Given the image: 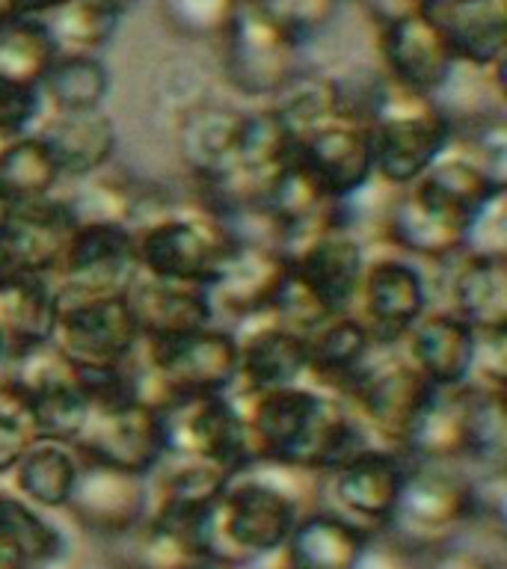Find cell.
Here are the masks:
<instances>
[{"instance_id":"f5cc1de1","label":"cell","mask_w":507,"mask_h":569,"mask_svg":"<svg viewBox=\"0 0 507 569\" xmlns=\"http://www.w3.org/2000/svg\"><path fill=\"white\" fill-rule=\"evenodd\" d=\"M62 0H12L18 18H42L48 16L51 9L60 7Z\"/></svg>"},{"instance_id":"9c48e42d","label":"cell","mask_w":507,"mask_h":569,"mask_svg":"<svg viewBox=\"0 0 507 569\" xmlns=\"http://www.w3.org/2000/svg\"><path fill=\"white\" fill-rule=\"evenodd\" d=\"M163 460H193L238 475L247 466L243 427L231 395L176 398L160 403Z\"/></svg>"},{"instance_id":"e0dca14e","label":"cell","mask_w":507,"mask_h":569,"mask_svg":"<svg viewBox=\"0 0 507 569\" xmlns=\"http://www.w3.org/2000/svg\"><path fill=\"white\" fill-rule=\"evenodd\" d=\"M404 471L407 460L398 451L368 445L327 475L320 489L329 492V510H336L368 533H380L398 501Z\"/></svg>"},{"instance_id":"f907efd6","label":"cell","mask_w":507,"mask_h":569,"mask_svg":"<svg viewBox=\"0 0 507 569\" xmlns=\"http://www.w3.org/2000/svg\"><path fill=\"white\" fill-rule=\"evenodd\" d=\"M418 558H409L407 551H400L398 546H391L382 533L371 537L365 546L362 558L356 560L354 569H416Z\"/></svg>"},{"instance_id":"4316f807","label":"cell","mask_w":507,"mask_h":569,"mask_svg":"<svg viewBox=\"0 0 507 569\" xmlns=\"http://www.w3.org/2000/svg\"><path fill=\"white\" fill-rule=\"evenodd\" d=\"M51 151L62 181H83L105 172L119 149V131L105 110L96 113H53V119L36 131Z\"/></svg>"},{"instance_id":"11a10c76","label":"cell","mask_w":507,"mask_h":569,"mask_svg":"<svg viewBox=\"0 0 507 569\" xmlns=\"http://www.w3.org/2000/svg\"><path fill=\"white\" fill-rule=\"evenodd\" d=\"M7 276H16V267H12V258H9L7 238L0 231V279H7Z\"/></svg>"},{"instance_id":"cb8c5ba5","label":"cell","mask_w":507,"mask_h":569,"mask_svg":"<svg viewBox=\"0 0 507 569\" xmlns=\"http://www.w3.org/2000/svg\"><path fill=\"white\" fill-rule=\"evenodd\" d=\"M471 350L475 329L448 309H427L404 338V356L434 389L466 386Z\"/></svg>"},{"instance_id":"60d3db41","label":"cell","mask_w":507,"mask_h":569,"mask_svg":"<svg viewBox=\"0 0 507 569\" xmlns=\"http://www.w3.org/2000/svg\"><path fill=\"white\" fill-rule=\"evenodd\" d=\"M39 21L57 44V53H98L105 44H110L122 18L89 0H62L60 7Z\"/></svg>"},{"instance_id":"7a4b0ae2","label":"cell","mask_w":507,"mask_h":569,"mask_svg":"<svg viewBox=\"0 0 507 569\" xmlns=\"http://www.w3.org/2000/svg\"><path fill=\"white\" fill-rule=\"evenodd\" d=\"M354 116L368 124L374 178L395 190L416 184L451 146L454 124L445 107L436 98L395 87L382 74L356 101Z\"/></svg>"},{"instance_id":"74e56055","label":"cell","mask_w":507,"mask_h":569,"mask_svg":"<svg viewBox=\"0 0 507 569\" xmlns=\"http://www.w3.org/2000/svg\"><path fill=\"white\" fill-rule=\"evenodd\" d=\"M466 400V442L463 466L507 469V395L469 389Z\"/></svg>"},{"instance_id":"b9f144b4","label":"cell","mask_w":507,"mask_h":569,"mask_svg":"<svg viewBox=\"0 0 507 569\" xmlns=\"http://www.w3.org/2000/svg\"><path fill=\"white\" fill-rule=\"evenodd\" d=\"M240 0H160V16L185 39H220L238 12Z\"/></svg>"},{"instance_id":"836d02e7","label":"cell","mask_w":507,"mask_h":569,"mask_svg":"<svg viewBox=\"0 0 507 569\" xmlns=\"http://www.w3.org/2000/svg\"><path fill=\"white\" fill-rule=\"evenodd\" d=\"M78 469L80 460L71 445L36 439L12 469L16 496L24 498L36 510H66Z\"/></svg>"},{"instance_id":"9f6ffc18","label":"cell","mask_w":507,"mask_h":569,"mask_svg":"<svg viewBox=\"0 0 507 569\" xmlns=\"http://www.w3.org/2000/svg\"><path fill=\"white\" fill-rule=\"evenodd\" d=\"M9 347H7V341H3V338H0V389H3V377H7V365H9Z\"/></svg>"},{"instance_id":"30bf717a","label":"cell","mask_w":507,"mask_h":569,"mask_svg":"<svg viewBox=\"0 0 507 569\" xmlns=\"http://www.w3.org/2000/svg\"><path fill=\"white\" fill-rule=\"evenodd\" d=\"M291 270V258L285 249L267 240H238L222 258L220 270L205 284V297L213 311V320L229 329L256 320L270 311L285 276Z\"/></svg>"},{"instance_id":"bcb514c9","label":"cell","mask_w":507,"mask_h":569,"mask_svg":"<svg viewBox=\"0 0 507 569\" xmlns=\"http://www.w3.org/2000/svg\"><path fill=\"white\" fill-rule=\"evenodd\" d=\"M466 386L507 395V329L505 332H475V350H471Z\"/></svg>"},{"instance_id":"f1b7e54d","label":"cell","mask_w":507,"mask_h":569,"mask_svg":"<svg viewBox=\"0 0 507 569\" xmlns=\"http://www.w3.org/2000/svg\"><path fill=\"white\" fill-rule=\"evenodd\" d=\"M451 306L463 323L475 332H505L507 329V258L466 256L451 261Z\"/></svg>"},{"instance_id":"3957f363","label":"cell","mask_w":507,"mask_h":569,"mask_svg":"<svg viewBox=\"0 0 507 569\" xmlns=\"http://www.w3.org/2000/svg\"><path fill=\"white\" fill-rule=\"evenodd\" d=\"M133 362L140 395L151 407L176 398L231 395L238 382V338L229 327L211 323L163 341H142Z\"/></svg>"},{"instance_id":"8992f818","label":"cell","mask_w":507,"mask_h":569,"mask_svg":"<svg viewBox=\"0 0 507 569\" xmlns=\"http://www.w3.org/2000/svg\"><path fill=\"white\" fill-rule=\"evenodd\" d=\"M430 391L434 386L409 365L407 356L395 353V347H380L341 400L354 412L368 442L400 453Z\"/></svg>"},{"instance_id":"f35d334b","label":"cell","mask_w":507,"mask_h":569,"mask_svg":"<svg viewBox=\"0 0 507 569\" xmlns=\"http://www.w3.org/2000/svg\"><path fill=\"white\" fill-rule=\"evenodd\" d=\"M416 187L425 190L427 196L439 199V202H445L448 208H454V211L471 217L484 204L487 196H493L507 184H496L469 154H463L460 149L448 146L443 158L436 160L434 167L418 178Z\"/></svg>"},{"instance_id":"816d5d0a","label":"cell","mask_w":507,"mask_h":569,"mask_svg":"<svg viewBox=\"0 0 507 569\" xmlns=\"http://www.w3.org/2000/svg\"><path fill=\"white\" fill-rule=\"evenodd\" d=\"M489 563H493V558L475 549H463L460 540H457L451 546H445V549L418 558L416 569H489Z\"/></svg>"},{"instance_id":"db71d44e","label":"cell","mask_w":507,"mask_h":569,"mask_svg":"<svg viewBox=\"0 0 507 569\" xmlns=\"http://www.w3.org/2000/svg\"><path fill=\"white\" fill-rule=\"evenodd\" d=\"M89 3H96V7L107 9V12H113L116 18H122L128 9L137 7V0H89Z\"/></svg>"},{"instance_id":"1f68e13d","label":"cell","mask_w":507,"mask_h":569,"mask_svg":"<svg viewBox=\"0 0 507 569\" xmlns=\"http://www.w3.org/2000/svg\"><path fill=\"white\" fill-rule=\"evenodd\" d=\"M466 386L457 389H434L425 407L418 409L409 427L400 457L416 462H445L463 466V442H466Z\"/></svg>"},{"instance_id":"52a82bcc","label":"cell","mask_w":507,"mask_h":569,"mask_svg":"<svg viewBox=\"0 0 507 569\" xmlns=\"http://www.w3.org/2000/svg\"><path fill=\"white\" fill-rule=\"evenodd\" d=\"M220 42L222 78L247 98H270L302 69L300 42H294L256 0H240Z\"/></svg>"},{"instance_id":"4dcf8cb0","label":"cell","mask_w":507,"mask_h":569,"mask_svg":"<svg viewBox=\"0 0 507 569\" xmlns=\"http://www.w3.org/2000/svg\"><path fill=\"white\" fill-rule=\"evenodd\" d=\"M57 315L60 306L51 276L16 273L0 279V338L9 353L53 341Z\"/></svg>"},{"instance_id":"7bdbcfd3","label":"cell","mask_w":507,"mask_h":569,"mask_svg":"<svg viewBox=\"0 0 507 569\" xmlns=\"http://www.w3.org/2000/svg\"><path fill=\"white\" fill-rule=\"evenodd\" d=\"M469 528L478 525L489 533H505L507 525V469L466 471Z\"/></svg>"},{"instance_id":"d6986e66","label":"cell","mask_w":507,"mask_h":569,"mask_svg":"<svg viewBox=\"0 0 507 569\" xmlns=\"http://www.w3.org/2000/svg\"><path fill=\"white\" fill-rule=\"evenodd\" d=\"M288 258H291V273L332 318L354 311L359 282L368 264L362 240L336 226L320 231L318 238L306 240Z\"/></svg>"},{"instance_id":"277c9868","label":"cell","mask_w":507,"mask_h":569,"mask_svg":"<svg viewBox=\"0 0 507 569\" xmlns=\"http://www.w3.org/2000/svg\"><path fill=\"white\" fill-rule=\"evenodd\" d=\"M466 528V471L445 462L407 460L398 501L382 525V537L409 558H425L460 540Z\"/></svg>"},{"instance_id":"2e32d148","label":"cell","mask_w":507,"mask_h":569,"mask_svg":"<svg viewBox=\"0 0 507 569\" xmlns=\"http://www.w3.org/2000/svg\"><path fill=\"white\" fill-rule=\"evenodd\" d=\"M247 128L249 110L217 101H199L178 116L176 149L196 187L217 184L240 167Z\"/></svg>"},{"instance_id":"ac0fdd59","label":"cell","mask_w":507,"mask_h":569,"mask_svg":"<svg viewBox=\"0 0 507 569\" xmlns=\"http://www.w3.org/2000/svg\"><path fill=\"white\" fill-rule=\"evenodd\" d=\"M466 213L454 211L416 184H409L391 199L380 238L389 240L409 261L451 264L466 247Z\"/></svg>"},{"instance_id":"83f0119b","label":"cell","mask_w":507,"mask_h":569,"mask_svg":"<svg viewBox=\"0 0 507 569\" xmlns=\"http://www.w3.org/2000/svg\"><path fill=\"white\" fill-rule=\"evenodd\" d=\"M306 350H309L306 382L318 391L341 398L380 347L374 345L368 329L350 311V315L329 318L315 332H309L306 336Z\"/></svg>"},{"instance_id":"8fae6325","label":"cell","mask_w":507,"mask_h":569,"mask_svg":"<svg viewBox=\"0 0 507 569\" xmlns=\"http://www.w3.org/2000/svg\"><path fill=\"white\" fill-rule=\"evenodd\" d=\"M430 309L427 279L416 261L382 256L365 264L354 315L377 347H398Z\"/></svg>"},{"instance_id":"44dd1931","label":"cell","mask_w":507,"mask_h":569,"mask_svg":"<svg viewBox=\"0 0 507 569\" xmlns=\"http://www.w3.org/2000/svg\"><path fill=\"white\" fill-rule=\"evenodd\" d=\"M427 16L460 69L496 74L507 62V0H430Z\"/></svg>"},{"instance_id":"ab89813d","label":"cell","mask_w":507,"mask_h":569,"mask_svg":"<svg viewBox=\"0 0 507 569\" xmlns=\"http://www.w3.org/2000/svg\"><path fill=\"white\" fill-rule=\"evenodd\" d=\"M53 60L57 44L39 18H16L0 24V80L39 89Z\"/></svg>"},{"instance_id":"ee69618b","label":"cell","mask_w":507,"mask_h":569,"mask_svg":"<svg viewBox=\"0 0 507 569\" xmlns=\"http://www.w3.org/2000/svg\"><path fill=\"white\" fill-rule=\"evenodd\" d=\"M256 3L294 42L306 44L336 21L345 0H256Z\"/></svg>"},{"instance_id":"6da1fadb","label":"cell","mask_w":507,"mask_h":569,"mask_svg":"<svg viewBox=\"0 0 507 569\" xmlns=\"http://www.w3.org/2000/svg\"><path fill=\"white\" fill-rule=\"evenodd\" d=\"M324 480L282 462H249L196 525L205 560L247 569L282 551L302 501L324 492Z\"/></svg>"},{"instance_id":"f6af8a7d","label":"cell","mask_w":507,"mask_h":569,"mask_svg":"<svg viewBox=\"0 0 507 569\" xmlns=\"http://www.w3.org/2000/svg\"><path fill=\"white\" fill-rule=\"evenodd\" d=\"M466 256L507 258V187L484 199L466 226Z\"/></svg>"},{"instance_id":"ffe728a7","label":"cell","mask_w":507,"mask_h":569,"mask_svg":"<svg viewBox=\"0 0 507 569\" xmlns=\"http://www.w3.org/2000/svg\"><path fill=\"white\" fill-rule=\"evenodd\" d=\"M294 154L336 202H345L374 181L371 137L368 124L356 116H341L309 133L297 142Z\"/></svg>"},{"instance_id":"d6a6232c","label":"cell","mask_w":507,"mask_h":569,"mask_svg":"<svg viewBox=\"0 0 507 569\" xmlns=\"http://www.w3.org/2000/svg\"><path fill=\"white\" fill-rule=\"evenodd\" d=\"M60 555V528L16 492H0V569L48 567Z\"/></svg>"},{"instance_id":"4fadbf2b","label":"cell","mask_w":507,"mask_h":569,"mask_svg":"<svg viewBox=\"0 0 507 569\" xmlns=\"http://www.w3.org/2000/svg\"><path fill=\"white\" fill-rule=\"evenodd\" d=\"M53 345L74 365H125L137 356L142 336L125 293H119L60 306Z\"/></svg>"},{"instance_id":"680465c9","label":"cell","mask_w":507,"mask_h":569,"mask_svg":"<svg viewBox=\"0 0 507 569\" xmlns=\"http://www.w3.org/2000/svg\"><path fill=\"white\" fill-rule=\"evenodd\" d=\"M33 569H48V567H33Z\"/></svg>"},{"instance_id":"9a60e30c","label":"cell","mask_w":507,"mask_h":569,"mask_svg":"<svg viewBox=\"0 0 507 569\" xmlns=\"http://www.w3.org/2000/svg\"><path fill=\"white\" fill-rule=\"evenodd\" d=\"M151 480L80 460L66 510L83 531L122 540L149 516Z\"/></svg>"},{"instance_id":"681fc988","label":"cell","mask_w":507,"mask_h":569,"mask_svg":"<svg viewBox=\"0 0 507 569\" xmlns=\"http://www.w3.org/2000/svg\"><path fill=\"white\" fill-rule=\"evenodd\" d=\"M356 3L365 9V16L371 18L377 30L404 21V18L427 16V9H430V0H356Z\"/></svg>"},{"instance_id":"603a6c76","label":"cell","mask_w":507,"mask_h":569,"mask_svg":"<svg viewBox=\"0 0 507 569\" xmlns=\"http://www.w3.org/2000/svg\"><path fill=\"white\" fill-rule=\"evenodd\" d=\"M231 332L238 338V382L231 391H267L306 382V336L276 323L270 315L247 320Z\"/></svg>"},{"instance_id":"6f0895ef","label":"cell","mask_w":507,"mask_h":569,"mask_svg":"<svg viewBox=\"0 0 507 569\" xmlns=\"http://www.w3.org/2000/svg\"><path fill=\"white\" fill-rule=\"evenodd\" d=\"M193 569H235V567H222V563H213V560H202V563Z\"/></svg>"},{"instance_id":"5bb4252c","label":"cell","mask_w":507,"mask_h":569,"mask_svg":"<svg viewBox=\"0 0 507 569\" xmlns=\"http://www.w3.org/2000/svg\"><path fill=\"white\" fill-rule=\"evenodd\" d=\"M377 57H380V74L389 83L430 98L443 96L460 69L443 30L430 21V16L404 18L380 27Z\"/></svg>"},{"instance_id":"c3c4849f","label":"cell","mask_w":507,"mask_h":569,"mask_svg":"<svg viewBox=\"0 0 507 569\" xmlns=\"http://www.w3.org/2000/svg\"><path fill=\"white\" fill-rule=\"evenodd\" d=\"M33 442L36 433L24 409L0 391V475H12L18 460Z\"/></svg>"},{"instance_id":"8d00e7d4","label":"cell","mask_w":507,"mask_h":569,"mask_svg":"<svg viewBox=\"0 0 507 569\" xmlns=\"http://www.w3.org/2000/svg\"><path fill=\"white\" fill-rule=\"evenodd\" d=\"M131 569H193L205 560L196 537V522L151 513L131 533Z\"/></svg>"},{"instance_id":"7c38bea8","label":"cell","mask_w":507,"mask_h":569,"mask_svg":"<svg viewBox=\"0 0 507 569\" xmlns=\"http://www.w3.org/2000/svg\"><path fill=\"white\" fill-rule=\"evenodd\" d=\"M71 451L83 462L151 478L163 462L158 407L146 400H128L119 407L89 409L87 425L71 445Z\"/></svg>"},{"instance_id":"7dc6e473","label":"cell","mask_w":507,"mask_h":569,"mask_svg":"<svg viewBox=\"0 0 507 569\" xmlns=\"http://www.w3.org/2000/svg\"><path fill=\"white\" fill-rule=\"evenodd\" d=\"M39 89L0 80V142L18 140L21 133L33 131V122L42 113Z\"/></svg>"},{"instance_id":"d590c367","label":"cell","mask_w":507,"mask_h":569,"mask_svg":"<svg viewBox=\"0 0 507 569\" xmlns=\"http://www.w3.org/2000/svg\"><path fill=\"white\" fill-rule=\"evenodd\" d=\"M62 176L36 131L21 133L0 151V208L57 196Z\"/></svg>"},{"instance_id":"484cf974","label":"cell","mask_w":507,"mask_h":569,"mask_svg":"<svg viewBox=\"0 0 507 569\" xmlns=\"http://www.w3.org/2000/svg\"><path fill=\"white\" fill-rule=\"evenodd\" d=\"M368 533L329 507H311L294 522L282 546L285 569H354L362 558Z\"/></svg>"},{"instance_id":"ba28073f","label":"cell","mask_w":507,"mask_h":569,"mask_svg":"<svg viewBox=\"0 0 507 569\" xmlns=\"http://www.w3.org/2000/svg\"><path fill=\"white\" fill-rule=\"evenodd\" d=\"M137 240L128 226L78 222L60 264L51 273L57 306L105 300L128 291L137 279Z\"/></svg>"},{"instance_id":"f546056e","label":"cell","mask_w":507,"mask_h":569,"mask_svg":"<svg viewBox=\"0 0 507 569\" xmlns=\"http://www.w3.org/2000/svg\"><path fill=\"white\" fill-rule=\"evenodd\" d=\"M267 110L276 116L294 146L309 133L320 131L324 124L336 122L341 116H354L347 110L345 83L324 71L300 69L270 101Z\"/></svg>"},{"instance_id":"d4e9b609","label":"cell","mask_w":507,"mask_h":569,"mask_svg":"<svg viewBox=\"0 0 507 569\" xmlns=\"http://www.w3.org/2000/svg\"><path fill=\"white\" fill-rule=\"evenodd\" d=\"M125 300L131 306L142 341H163L217 323L205 288L196 284L163 282L155 276L137 273L125 291Z\"/></svg>"},{"instance_id":"5b68a950","label":"cell","mask_w":507,"mask_h":569,"mask_svg":"<svg viewBox=\"0 0 507 569\" xmlns=\"http://www.w3.org/2000/svg\"><path fill=\"white\" fill-rule=\"evenodd\" d=\"M140 273L163 282L205 288L238 238L205 208H169L133 231Z\"/></svg>"},{"instance_id":"e575fe53","label":"cell","mask_w":507,"mask_h":569,"mask_svg":"<svg viewBox=\"0 0 507 569\" xmlns=\"http://www.w3.org/2000/svg\"><path fill=\"white\" fill-rule=\"evenodd\" d=\"M110 87V69L98 53H57L39 83V96L53 113H96L105 110Z\"/></svg>"},{"instance_id":"7402d4cb","label":"cell","mask_w":507,"mask_h":569,"mask_svg":"<svg viewBox=\"0 0 507 569\" xmlns=\"http://www.w3.org/2000/svg\"><path fill=\"white\" fill-rule=\"evenodd\" d=\"M78 229V217L66 196L0 208V231L7 238L16 273L51 276Z\"/></svg>"}]
</instances>
